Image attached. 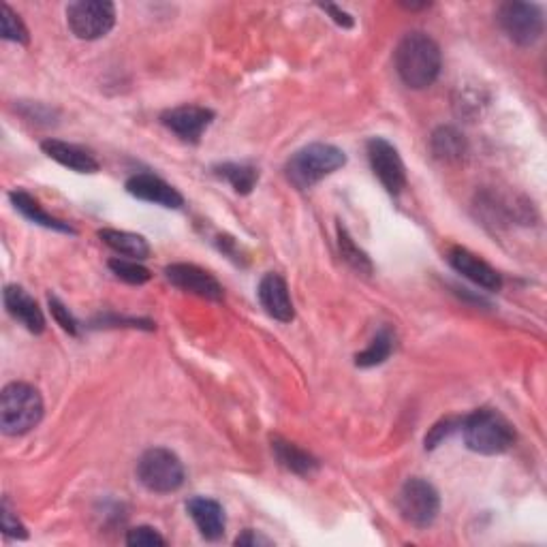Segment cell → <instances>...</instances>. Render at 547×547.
I'll return each instance as SVG.
<instances>
[{
    "label": "cell",
    "instance_id": "cell-1",
    "mask_svg": "<svg viewBox=\"0 0 547 547\" xmlns=\"http://www.w3.org/2000/svg\"><path fill=\"white\" fill-rule=\"evenodd\" d=\"M394 58L400 80L413 90H424L432 86L443 65L439 45L426 33L404 35L398 43Z\"/></svg>",
    "mask_w": 547,
    "mask_h": 547
},
{
    "label": "cell",
    "instance_id": "cell-2",
    "mask_svg": "<svg viewBox=\"0 0 547 547\" xmlns=\"http://www.w3.org/2000/svg\"><path fill=\"white\" fill-rule=\"evenodd\" d=\"M345 165L347 154L340 148L332 144H310L291 156L285 167V176L295 189L306 191Z\"/></svg>",
    "mask_w": 547,
    "mask_h": 547
},
{
    "label": "cell",
    "instance_id": "cell-3",
    "mask_svg": "<svg viewBox=\"0 0 547 547\" xmlns=\"http://www.w3.org/2000/svg\"><path fill=\"white\" fill-rule=\"evenodd\" d=\"M466 447L481 456H498L515 443V430L509 421L492 409H479L462 419Z\"/></svg>",
    "mask_w": 547,
    "mask_h": 547
},
{
    "label": "cell",
    "instance_id": "cell-4",
    "mask_svg": "<svg viewBox=\"0 0 547 547\" xmlns=\"http://www.w3.org/2000/svg\"><path fill=\"white\" fill-rule=\"evenodd\" d=\"M43 419V398L33 385L9 383L0 394V428L9 436H22Z\"/></svg>",
    "mask_w": 547,
    "mask_h": 547
},
{
    "label": "cell",
    "instance_id": "cell-5",
    "mask_svg": "<svg viewBox=\"0 0 547 547\" xmlns=\"http://www.w3.org/2000/svg\"><path fill=\"white\" fill-rule=\"evenodd\" d=\"M137 479L154 494H171L182 488L184 466L171 449L152 447L137 462Z\"/></svg>",
    "mask_w": 547,
    "mask_h": 547
},
{
    "label": "cell",
    "instance_id": "cell-6",
    "mask_svg": "<svg viewBox=\"0 0 547 547\" xmlns=\"http://www.w3.org/2000/svg\"><path fill=\"white\" fill-rule=\"evenodd\" d=\"M398 511L406 524L415 528H428L439 518L441 496L430 481L413 477L404 483L398 494Z\"/></svg>",
    "mask_w": 547,
    "mask_h": 547
},
{
    "label": "cell",
    "instance_id": "cell-7",
    "mask_svg": "<svg viewBox=\"0 0 547 547\" xmlns=\"http://www.w3.org/2000/svg\"><path fill=\"white\" fill-rule=\"evenodd\" d=\"M67 24L71 33L82 41L105 37L116 24V7L107 0H80L67 7Z\"/></svg>",
    "mask_w": 547,
    "mask_h": 547
},
{
    "label": "cell",
    "instance_id": "cell-8",
    "mask_svg": "<svg viewBox=\"0 0 547 547\" xmlns=\"http://www.w3.org/2000/svg\"><path fill=\"white\" fill-rule=\"evenodd\" d=\"M498 24L503 28V33L513 41L528 48L541 39L543 35V11L539 5L533 3H518V0H511V3L500 5L498 9Z\"/></svg>",
    "mask_w": 547,
    "mask_h": 547
},
{
    "label": "cell",
    "instance_id": "cell-9",
    "mask_svg": "<svg viewBox=\"0 0 547 547\" xmlns=\"http://www.w3.org/2000/svg\"><path fill=\"white\" fill-rule=\"evenodd\" d=\"M368 161L374 176L385 186L389 195H398L406 186V169L400 159V152L383 137H372L366 144Z\"/></svg>",
    "mask_w": 547,
    "mask_h": 547
},
{
    "label": "cell",
    "instance_id": "cell-10",
    "mask_svg": "<svg viewBox=\"0 0 547 547\" xmlns=\"http://www.w3.org/2000/svg\"><path fill=\"white\" fill-rule=\"evenodd\" d=\"M165 276L171 285L186 293L199 295V298L212 302L223 300L221 283L210 272L197 268L193 263H171L165 268Z\"/></svg>",
    "mask_w": 547,
    "mask_h": 547
},
{
    "label": "cell",
    "instance_id": "cell-11",
    "mask_svg": "<svg viewBox=\"0 0 547 547\" xmlns=\"http://www.w3.org/2000/svg\"><path fill=\"white\" fill-rule=\"evenodd\" d=\"M214 120V112L201 105H180L174 109H167L161 114L163 127H167L171 133H176L184 142L197 144L203 131H206Z\"/></svg>",
    "mask_w": 547,
    "mask_h": 547
},
{
    "label": "cell",
    "instance_id": "cell-12",
    "mask_svg": "<svg viewBox=\"0 0 547 547\" xmlns=\"http://www.w3.org/2000/svg\"><path fill=\"white\" fill-rule=\"evenodd\" d=\"M447 259L453 270L471 280V283H475L477 287L486 291H500V287H503V276H500L490 263L471 253V250H466L462 246H453L449 250Z\"/></svg>",
    "mask_w": 547,
    "mask_h": 547
},
{
    "label": "cell",
    "instance_id": "cell-13",
    "mask_svg": "<svg viewBox=\"0 0 547 547\" xmlns=\"http://www.w3.org/2000/svg\"><path fill=\"white\" fill-rule=\"evenodd\" d=\"M259 302L263 306V310L268 312V315L280 323H291L295 319V308L291 302V293H289V285L287 280L270 272L261 278L259 283Z\"/></svg>",
    "mask_w": 547,
    "mask_h": 547
},
{
    "label": "cell",
    "instance_id": "cell-14",
    "mask_svg": "<svg viewBox=\"0 0 547 547\" xmlns=\"http://www.w3.org/2000/svg\"><path fill=\"white\" fill-rule=\"evenodd\" d=\"M127 191L129 195L137 199L156 203V206H163L169 210H178L184 203L182 195L174 189V186L154 174H135L133 178L127 180Z\"/></svg>",
    "mask_w": 547,
    "mask_h": 547
},
{
    "label": "cell",
    "instance_id": "cell-15",
    "mask_svg": "<svg viewBox=\"0 0 547 547\" xmlns=\"http://www.w3.org/2000/svg\"><path fill=\"white\" fill-rule=\"evenodd\" d=\"M186 511H189L203 539L208 541L223 539L225 528H227V518L221 503H216V500L206 496H195L186 503Z\"/></svg>",
    "mask_w": 547,
    "mask_h": 547
},
{
    "label": "cell",
    "instance_id": "cell-16",
    "mask_svg": "<svg viewBox=\"0 0 547 547\" xmlns=\"http://www.w3.org/2000/svg\"><path fill=\"white\" fill-rule=\"evenodd\" d=\"M3 302L9 315L20 321L30 334H41L45 330V317L39 308V304L30 298V295L18 287V285H9L5 287L3 293Z\"/></svg>",
    "mask_w": 547,
    "mask_h": 547
},
{
    "label": "cell",
    "instance_id": "cell-17",
    "mask_svg": "<svg viewBox=\"0 0 547 547\" xmlns=\"http://www.w3.org/2000/svg\"><path fill=\"white\" fill-rule=\"evenodd\" d=\"M41 150L60 163L62 167L73 169L77 174H97L99 171V161L95 159V154L84 150L82 146H75L69 142H60V139H45L41 144Z\"/></svg>",
    "mask_w": 547,
    "mask_h": 547
},
{
    "label": "cell",
    "instance_id": "cell-18",
    "mask_svg": "<svg viewBox=\"0 0 547 547\" xmlns=\"http://www.w3.org/2000/svg\"><path fill=\"white\" fill-rule=\"evenodd\" d=\"M272 451H274L278 464L285 466L287 471H291L295 475L310 477L312 473L319 471V460L315 456H310L308 451H304L298 445L278 439V436H274L272 439Z\"/></svg>",
    "mask_w": 547,
    "mask_h": 547
},
{
    "label": "cell",
    "instance_id": "cell-19",
    "mask_svg": "<svg viewBox=\"0 0 547 547\" xmlns=\"http://www.w3.org/2000/svg\"><path fill=\"white\" fill-rule=\"evenodd\" d=\"M9 199H11V203L15 206V210H18L20 214H24L30 223L41 225L45 229H52V231L69 233V236H73V233H75V229L69 223L60 221V218H56V216L45 212L41 208V203L33 195H28L26 191H11Z\"/></svg>",
    "mask_w": 547,
    "mask_h": 547
},
{
    "label": "cell",
    "instance_id": "cell-20",
    "mask_svg": "<svg viewBox=\"0 0 547 547\" xmlns=\"http://www.w3.org/2000/svg\"><path fill=\"white\" fill-rule=\"evenodd\" d=\"M99 238L114 250V253L135 259V261H144L150 257V244L144 236H137V233L131 231H118V229H101Z\"/></svg>",
    "mask_w": 547,
    "mask_h": 547
},
{
    "label": "cell",
    "instance_id": "cell-21",
    "mask_svg": "<svg viewBox=\"0 0 547 547\" xmlns=\"http://www.w3.org/2000/svg\"><path fill=\"white\" fill-rule=\"evenodd\" d=\"M430 146H432V152H434L436 159L443 161V163H458L464 159L466 152H468V144H466L464 135L453 127L436 129L432 133Z\"/></svg>",
    "mask_w": 547,
    "mask_h": 547
},
{
    "label": "cell",
    "instance_id": "cell-22",
    "mask_svg": "<svg viewBox=\"0 0 547 547\" xmlns=\"http://www.w3.org/2000/svg\"><path fill=\"white\" fill-rule=\"evenodd\" d=\"M214 174L231 184L238 195H250L259 182V171L246 163H223L214 167Z\"/></svg>",
    "mask_w": 547,
    "mask_h": 547
},
{
    "label": "cell",
    "instance_id": "cell-23",
    "mask_svg": "<svg viewBox=\"0 0 547 547\" xmlns=\"http://www.w3.org/2000/svg\"><path fill=\"white\" fill-rule=\"evenodd\" d=\"M396 349V334L389 330V327H383L377 336L372 338L370 345L355 355V366L357 368H374L381 366L385 359L394 353Z\"/></svg>",
    "mask_w": 547,
    "mask_h": 547
},
{
    "label": "cell",
    "instance_id": "cell-24",
    "mask_svg": "<svg viewBox=\"0 0 547 547\" xmlns=\"http://www.w3.org/2000/svg\"><path fill=\"white\" fill-rule=\"evenodd\" d=\"M338 248H340L342 259H345L355 272L366 274V276L372 274V261H370V257L364 253L362 248H359L355 244V240L349 236V231L345 227H342V225H338Z\"/></svg>",
    "mask_w": 547,
    "mask_h": 547
},
{
    "label": "cell",
    "instance_id": "cell-25",
    "mask_svg": "<svg viewBox=\"0 0 547 547\" xmlns=\"http://www.w3.org/2000/svg\"><path fill=\"white\" fill-rule=\"evenodd\" d=\"M107 265H109V270H112L120 280H124V283H129V285H144L152 278L150 270L144 268V265L135 259L116 257Z\"/></svg>",
    "mask_w": 547,
    "mask_h": 547
},
{
    "label": "cell",
    "instance_id": "cell-26",
    "mask_svg": "<svg viewBox=\"0 0 547 547\" xmlns=\"http://www.w3.org/2000/svg\"><path fill=\"white\" fill-rule=\"evenodd\" d=\"M0 35H3V39L7 41L22 43V45L30 41L28 30L24 22L20 20V15H15L9 5H3V9H0Z\"/></svg>",
    "mask_w": 547,
    "mask_h": 547
},
{
    "label": "cell",
    "instance_id": "cell-27",
    "mask_svg": "<svg viewBox=\"0 0 547 547\" xmlns=\"http://www.w3.org/2000/svg\"><path fill=\"white\" fill-rule=\"evenodd\" d=\"M167 541L152 526H137L127 533V545L131 547H163Z\"/></svg>",
    "mask_w": 547,
    "mask_h": 547
},
{
    "label": "cell",
    "instance_id": "cell-28",
    "mask_svg": "<svg viewBox=\"0 0 547 547\" xmlns=\"http://www.w3.org/2000/svg\"><path fill=\"white\" fill-rule=\"evenodd\" d=\"M462 426V419H443V421H439V424H436L432 430H430V434L426 436V449H434V447H439L445 439H447V436L451 434V432H456L458 428Z\"/></svg>",
    "mask_w": 547,
    "mask_h": 547
},
{
    "label": "cell",
    "instance_id": "cell-29",
    "mask_svg": "<svg viewBox=\"0 0 547 547\" xmlns=\"http://www.w3.org/2000/svg\"><path fill=\"white\" fill-rule=\"evenodd\" d=\"M50 310H52V315H54L56 323L62 327V330L69 332L71 336L77 334V321L73 319L69 308H65V304H62L58 298H54V295H50Z\"/></svg>",
    "mask_w": 547,
    "mask_h": 547
},
{
    "label": "cell",
    "instance_id": "cell-30",
    "mask_svg": "<svg viewBox=\"0 0 547 547\" xmlns=\"http://www.w3.org/2000/svg\"><path fill=\"white\" fill-rule=\"evenodd\" d=\"M0 518H3V533L7 537H13V539H28V533H26V528L22 526V522L15 518L13 511L9 509L7 503H3V515H0Z\"/></svg>",
    "mask_w": 547,
    "mask_h": 547
},
{
    "label": "cell",
    "instance_id": "cell-31",
    "mask_svg": "<svg viewBox=\"0 0 547 547\" xmlns=\"http://www.w3.org/2000/svg\"><path fill=\"white\" fill-rule=\"evenodd\" d=\"M321 9L330 13V15H332V20H334L338 26H342V28H353V26H355V22H353L351 15H349L347 11H342L340 7H336V5H321Z\"/></svg>",
    "mask_w": 547,
    "mask_h": 547
},
{
    "label": "cell",
    "instance_id": "cell-32",
    "mask_svg": "<svg viewBox=\"0 0 547 547\" xmlns=\"http://www.w3.org/2000/svg\"><path fill=\"white\" fill-rule=\"evenodd\" d=\"M236 545L240 547H255V545H270V541L268 539H265V537H261V535H257L255 533V530H244V533L236 539Z\"/></svg>",
    "mask_w": 547,
    "mask_h": 547
}]
</instances>
